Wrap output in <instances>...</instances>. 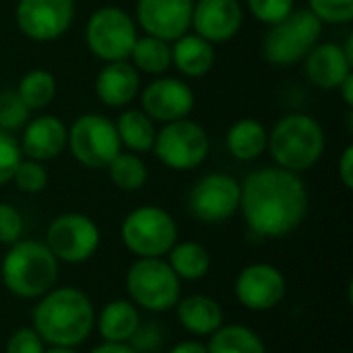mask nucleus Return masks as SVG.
Returning a JSON list of instances; mask_svg holds the SVG:
<instances>
[{
  "label": "nucleus",
  "instance_id": "obj_1",
  "mask_svg": "<svg viewBox=\"0 0 353 353\" xmlns=\"http://www.w3.org/2000/svg\"><path fill=\"white\" fill-rule=\"evenodd\" d=\"M240 209L250 232L261 238H283L306 219L308 190L298 174L263 168L240 186Z\"/></svg>",
  "mask_w": 353,
  "mask_h": 353
},
{
  "label": "nucleus",
  "instance_id": "obj_2",
  "mask_svg": "<svg viewBox=\"0 0 353 353\" xmlns=\"http://www.w3.org/2000/svg\"><path fill=\"white\" fill-rule=\"evenodd\" d=\"M91 300L77 288L50 290L33 308V331L52 347H77L93 331Z\"/></svg>",
  "mask_w": 353,
  "mask_h": 353
},
{
  "label": "nucleus",
  "instance_id": "obj_3",
  "mask_svg": "<svg viewBox=\"0 0 353 353\" xmlns=\"http://www.w3.org/2000/svg\"><path fill=\"white\" fill-rule=\"evenodd\" d=\"M0 275L10 294L35 300L54 290L58 279V261L46 244L19 240L6 252Z\"/></svg>",
  "mask_w": 353,
  "mask_h": 353
},
{
  "label": "nucleus",
  "instance_id": "obj_4",
  "mask_svg": "<svg viewBox=\"0 0 353 353\" xmlns=\"http://www.w3.org/2000/svg\"><path fill=\"white\" fill-rule=\"evenodd\" d=\"M327 147L323 126L306 114L283 116L269 132L267 149L277 168L300 174L314 168Z\"/></svg>",
  "mask_w": 353,
  "mask_h": 353
},
{
  "label": "nucleus",
  "instance_id": "obj_5",
  "mask_svg": "<svg viewBox=\"0 0 353 353\" xmlns=\"http://www.w3.org/2000/svg\"><path fill=\"white\" fill-rule=\"evenodd\" d=\"M269 27L263 39V56L275 66L302 62L323 33V23L310 8H294L285 19Z\"/></svg>",
  "mask_w": 353,
  "mask_h": 353
},
{
  "label": "nucleus",
  "instance_id": "obj_6",
  "mask_svg": "<svg viewBox=\"0 0 353 353\" xmlns=\"http://www.w3.org/2000/svg\"><path fill=\"white\" fill-rule=\"evenodd\" d=\"M122 242L139 259H161L178 242V228L168 211L145 205L126 215Z\"/></svg>",
  "mask_w": 353,
  "mask_h": 353
},
{
  "label": "nucleus",
  "instance_id": "obj_7",
  "mask_svg": "<svg viewBox=\"0 0 353 353\" xmlns=\"http://www.w3.org/2000/svg\"><path fill=\"white\" fill-rule=\"evenodd\" d=\"M132 302L151 312H165L178 304L180 277L161 259H139L126 275Z\"/></svg>",
  "mask_w": 353,
  "mask_h": 353
},
{
  "label": "nucleus",
  "instance_id": "obj_8",
  "mask_svg": "<svg viewBox=\"0 0 353 353\" xmlns=\"http://www.w3.org/2000/svg\"><path fill=\"white\" fill-rule=\"evenodd\" d=\"M153 151L157 159L176 172H188L199 168L211 151V141L199 122L188 118L168 122L155 134Z\"/></svg>",
  "mask_w": 353,
  "mask_h": 353
},
{
  "label": "nucleus",
  "instance_id": "obj_9",
  "mask_svg": "<svg viewBox=\"0 0 353 353\" xmlns=\"http://www.w3.org/2000/svg\"><path fill=\"white\" fill-rule=\"evenodd\" d=\"M66 147L72 157L89 170H105L122 151L116 126L101 114H83L68 128Z\"/></svg>",
  "mask_w": 353,
  "mask_h": 353
},
{
  "label": "nucleus",
  "instance_id": "obj_10",
  "mask_svg": "<svg viewBox=\"0 0 353 353\" xmlns=\"http://www.w3.org/2000/svg\"><path fill=\"white\" fill-rule=\"evenodd\" d=\"M137 37L139 33L134 19L118 6L97 8L89 17L85 29V39L91 54L103 62L128 60Z\"/></svg>",
  "mask_w": 353,
  "mask_h": 353
},
{
  "label": "nucleus",
  "instance_id": "obj_11",
  "mask_svg": "<svg viewBox=\"0 0 353 353\" xmlns=\"http://www.w3.org/2000/svg\"><path fill=\"white\" fill-rule=\"evenodd\" d=\"M46 246L56 261L70 265L85 263L99 248V228L83 213L58 215L46 232Z\"/></svg>",
  "mask_w": 353,
  "mask_h": 353
},
{
  "label": "nucleus",
  "instance_id": "obj_12",
  "mask_svg": "<svg viewBox=\"0 0 353 353\" xmlns=\"http://www.w3.org/2000/svg\"><path fill=\"white\" fill-rule=\"evenodd\" d=\"M188 209L203 223H223L240 209V184L228 174H207L192 186Z\"/></svg>",
  "mask_w": 353,
  "mask_h": 353
},
{
  "label": "nucleus",
  "instance_id": "obj_13",
  "mask_svg": "<svg viewBox=\"0 0 353 353\" xmlns=\"http://www.w3.org/2000/svg\"><path fill=\"white\" fill-rule=\"evenodd\" d=\"M19 31L33 41L62 37L74 21V0H19L14 8Z\"/></svg>",
  "mask_w": 353,
  "mask_h": 353
},
{
  "label": "nucleus",
  "instance_id": "obj_14",
  "mask_svg": "<svg viewBox=\"0 0 353 353\" xmlns=\"http://www.w3.org/2000/svg\"><path fill=\"white\" fill-rule=\"evenodd\" d=\"M192 6L194 0H137L134 23L145 35L176 41L190 29Z\"/></svg>",
  "mask_w": 353,
  "mask_h": 353
},
{
  "label": "nucleus",
  "instance_id": "obj_15",
  "mask_svg": "<svg viewBox=\"0 0 353 353\" xmlns=\"http://www.w3.org/2000/svg\"><path fill=\"white\" fill-rule=\"evenodd\" d=\"M143 112L153 122H174L188 118L194 110V91L188 83L172 77L155 79L141 93Z\"/></svg>",
  "mask_w": 353,
  "mask_h": 353
},
{
  "label": "nucleus",
  "instance_id": "obj_16",
  "mask_svg": "<svg viewBox=\"0 0 353 353\" xmlns=\"http://www.w3.org/2000/svg\"><path fill=\"white\" fill-rule=\"evenodd\" d=\"M288 292L285 277L271 265H250L236 279V296L248 310L267 312L275 308Z\"/></svg>",
  "mask_w": 353,
  "mask_h": 353
},
{
  "label": "nucleus",
  "instance_id": "obj_17",
  "mask_svg": "<svg viewBox=\"0 0 353 353\" xmlns=\"http://www.w3.org/2000/svg\"><path fill=\"white\" fill-rule=\"evenodd\" d=\"M244 23V10L238 0H196L192 6V23L196 35L211 43L234 39Z\"/></svg>",
  "mask_w": 353,
  "mask_h": 353
},
{
  "label": "nucleus",
  "instance_id": "obj_18",
  "mask_svg": "<svg viewBox=\"0 0 353 353\" xmlns=\"http://www.w3.org/2000/svg\"><path fill=\"white\" fill-rule=\"evenodd\" d=\"M68 128L56 116H37L25 124L23 139L19 141L23 155L35 161H50L66 149Z\"/></svg>",
  "mask_w": 353,
  "mask_h": 353
},
{
  "label": "nucleus",
  "instance_id": "obj_19",
  "mask_svg": "<svg viewBox=\"0 0 353 353\" xmlns=\"http://www.w3.org/2000/svg\"><path fill=\"white\" fill-rule=\"evenodd\" d=\"M306 77L308 81L325 91L337 89L350 74H352V62L347 60L343 48L339 43H316L308 54H306Z\"/></svg>",
  "mask_w": 353,
  "mask_h": 353
},
{
  "label": "nucleus",
  "instance_id": "obj_20",
  "mask_svg": "<svg viewBox=\"0 0 353 353\" xmlns=\"http://www.w3.org/2000/svg\"><path fill=\"white\" fill-rule=\"evenodd\" d=\"M141 89V74L128 60L105 62L95 79V95L108 108H124L134 101Z\"/></svg>",
  "mask_w": 353,
  "mask_h": 353
},
{
  "label": "nucleus",
  "instance_id": "obj_21",
  "mask_svg": "<svg viewBox=\"0 0 353 353\" xmlns=\"http://www.w3.org/2000/svg\"><path fill=\"white\" fill-rule=\"evenodd\" d=\"M172 64L186 77H205L215 64V48L196 33H184L172 46Z\"/></svg>",
  "mask_w": 353,
  "mask_h": 353
},
{
  "label": "nucleus",
  "instance_id": "obj_22",
  "mask_svg": "<svg viewBox=\"0 0 353 353\" xmlns=\"http://www.w3.org/2000/svg\"><path fill=\"white\" fill-rule=\"evenodd\" d=\"M269 130L263 122L254 118H242L234 122L228 130L225 145L234 159L238 161H254L267 151Z\"/></svg>",
  "mask_w": 353,
  "mask_h": 353
},
{
  "label": "nucleus",
  "instance_id": "obj_23",
  "mask_svg": "<svg viewBox=\"0 0 353 353\" xmlns=\"http://www.w3.org/2000/svg\"><path fill=\"white\" fill-rule=\"evenodd\" d=\"M178 321L192 335L205 337L223 325V310L209 296H190L178 304Z\"/></svg>",
  "mask_w": 353,
  "mask_h": 353
},
{
  "label": "nucleus",
  "instance_id": "obj_24",
  "mask_svg": "<svg viewBox=\"0 0 353 353\" xmlns=\"http://www.w3.org/2000/svg\"><path fill=\"white\" fill-rule=\"evenodd\" d=\"M139 325H141L139 310L134 308V304L126 300L110 302L101 310L97 321L99 333L108 343H128L134 331L139 329Z\"/></svg>",
  "mask_w": 353,
  "mask_h": 353
},
{
  "label": "nucleus",
  "instance_id": "obj_25",
  "mask_svg": "<svg viewBox=\"0 0 353 353\" xmlns=\"http://www.w3.org/2000/svg\"><path fill=\"white\" fill-rule=\"evenodd\" d=\"M120 145L130 149L132 153H147L155 143V122L143 110H126L114 122Z\"/></svg>",
  "mask_w": 353,
  "mask_h": 353
},
{
  "label": "nucleus",
  "instance_id": "obj_26",
  "mask_svg": "<svg viewBox=\"0 0 353 353\" xmlns=\"http://www.w3.org/2000/svg\"><path fill=\"white\" fill-rule=\"evenodd\" d=\"M128 58L132 60L130 64L139 72L163 74L172 66V46L165 39L143 35V37H137Z\"/></svg>",
  "mask_w": 353,
  "mask_h": 353
},
{
  "label": "nucleus",
  "instance_id": "obj_27",
  "mask_svg": "<svg viewBox=\"0 0 353 353\" xmlns=\"http://www.w3.org/2000/svg\"><path fill=\"white\" fill-rule=\"evenodd\" d=\"M207 353H267V347L254 331L240 325H221L211 335Z\"/></svg>",
  "mask_w": 353,
  "mask_h": 353
},
{
  "label": "nucleus",
  "instance_id": "obj_28",
  "mask_svg": "<svg viewBox=\"0 0 353 353\" xmlns=\"http://www.w3.org/2000/svg\"><path fill=\"white\" fill-rule=\"evenodd\" d=\"M170 254V267L180 279L196 281L203 279L209 273L211 267V256L205 246L199 242H182L174 244V248L168 252Z\"/></svg>",
  "mask_w": 353,
  "mask_h": 353
},
{
  "label": "nucleus",
  "instance_id": "obj_29",
  "mask_svg": "<svg viewBox=\"0 0 353 353\" xmlns=\"http://www.w3.org/2000/svg\"><path fill=\"white\" fill-rule=\"evenodd\" d=\"M14 91L21 97V101L27 105L29 112L43 110L56 97V79L52 72H48L43 68H35L21 77Z\"/></svg>",
  "mask_w": 353,
  "mask_h": 353
},
{
  "label": "nucleus",
  "instance_id": "obj_30",
  "mask_svg": "<svg viewBox=\"0 0 353 353\" xmlns=\"http://www.w3.org/2000/svg\"><path fill=\"white\" fill-rule=\"evenodd\" d=\"M105 170H108L110 180L114 182V186H118L120 190H126V192L143 188L147 178H149L145 161L139 157V153H132V151H128V153L120 151L110 161V165Z\"/></svg>",
  "mask_w": 353,
  "mask_h": 353
},
{
  "label": "nucleus",
  "instance_id": "obj_31",
  "mask_svg": "<svg viewBox=\"0 0 353 353\" xmlns=\"http://www.w3.org/2000/svg\"><path fill=\"white\" fill-rule=\"evenodd\" d=\"M48 170L43 168L41 161H35V159H21V163L17 165L14 174H12V180L14 186L21 190V192H27V194H37L41 190H46L48 186Z\"/></svg>",
  "mask_w": 353,
  "mask_h": 353
},
{
  "label": "nucleus",
  "instance_id": "obj_32",
  "mask_svg": "<svg viewBox=\"0 0 353 353\" xmlns=\"http://www.w3.org/2000/svg\"><path fill=\"white\" fill-rule=\"evenodd\" d=\"M29 110L21 101L14 89L0 91V130L12 132L23 128L29 122Z\"/></svg>",
  "mask_w": 353,
  "mask_h": 353
},
{
  "label": "nucleus",
  "instance_id": "obj_33",
  "mask_svg": "<svg viewBox=\"0 0 353 353\" xmlns=\"http://www.w3.org/2000/svg\"><path fill=\"white\" fill-rule=\"evenodd\" d=\"M308 8L321 23L343 25L353 21V0H308Z\"/></svg>",
  "mask_w": 353,
  "mask_h": 353
},
{
  "label": "nucleus",
  "instance_id": "obj_34",
  "mask_svg": "<svg viewBox=\"0 0 353 353\" xmlns=\"http://www.w3.org/2000/svg\"><path fill=\"white\" fill-rule=\"evenodd\" d=\"M23 159V151L12 132L0 130V186L12 180L17 165Z\"/></svg>",
  "mask_w": 353,
  "mask_h": 353
},
{
  "label": "nucleus",
  "instance_id": "obj_35",
  "mask_svg": "<svg viewBox=\"0 0 353 353\" xmlns=\"http://www.w3.org/2000/svg\"><path fill=\"white\" fill-rule=\"evenodd\" d=\"M296 0H246L248 10L265 25H275L294 10Z\"/></svg>",
  "mask_w": 353,
  "mask_h": 353
},
{
  "label": "nucleus",
  "instance_id": "obj_36",
  "mask_svg": "<svg viewBox=\"0 0 353 353\" xmlns=\"http://www.w3.org/2000/svg\"><path fill=\"white\" fill-rule=\"evenodd\" d=\"M23 234V217L17 207L8 203H0V244L12 246L21 240Z\"/></svg>",
  "mask_w": 353,
  "mask_h": 353
},
{
  "label": "nucleus",
  "instance_id": "obj_37",
  "mask_svg": "<svg viewBox=\"0 0 353 353\" xmlns=\"http://www.w3.org/2000/svg\"><path fill=\"white\" fill-rule=\"evenodd\" d=\"M161 341H163V335H161L157 325H153V323L143 325L141 323L139 329L134 331V335L130 337V347L137 353H151L159 350Z\"/></svg>",
  "mask_w": 353,
  "mask_h": 353
},
{
  "label": "nucleus",
  "instance_id": "obj_38",
  "mask_svg": "<svg viewBox=\"0 0 353 353\" xmlns=\"http://www.w3.org/2000/svg\"><path fill=\"white\" fill-rule=\"evenodd\" d=\"M6 353H43V341L33 329H19L6 341Z\"/></svg>",
  "mask_w": 353,
  "mask_h": 353
},
{
  "label": "nucleus",
  "instance_id": "obj_39",
  "mask_svg": "<svg viewBox=\"0 0 353 353\" xmlns=\"http://www.w3.org/2000/svg\"><path fill=\"white\" fill-rule=\"evenodd\" d=\"M339 178L343 182V186L347 190L353 188V147H345L343 155H341V161H339Z\"/></svg>",
  "mask_w": 353,
  "mask_h": 353
},
{
  "label": "nucleus",
  "instance_id": "obj_40",
  "mask_svg": "<svg viewBox=\"0 0 353 353\" xmlns=\"http://www.w3.org/2000/svg\"><path fill=\"white\" fill-rule=\"evenodd\" d=\"M91 353H137L128 343H103L99 347H95Z\"/></svg>",
  "mask_w": 353,
  "mask_h": 353
},
{
  "label": "nucleus",
  "instance_id": "obj_41",
  "mask_svg": "<svg viewBox=\"0 0 353 353\" xmlns=\"http://www.w3.org/2000/svg\"><path fill=\"white\" fill-rule=\"evenodd\" d=\"M170 353H207V345H203L199 341H182Z\"/></svg>",
  "mask_w": 353,
  "mask_h": 353
},
{
  "label": "nucleus",
  "instance_id": "obj_42",
  "mask_svg": "<svg viewBox=\"0 0 353 353\" xmlns=\"http://www.w3.org/2000/svg\"><path fill=\"white\" fill-rule=\"evenodd\" d=\"M337 91H341V97H343V101H345V105L352 110L353 108V72L337 87Z\"/></svg>",
  "mask_w": 353,
  "mask_h": 353
},
{
  "label": "nucleus",
  "instance_id": "obj_43",
  "mask_svg": "<svg viewBox=\"0 0 353 353\" xmlns=\"http://www.w3.org/2000/svg\"><path fill=\"white\" fill-rule=\"evenodd\" d=\"M43 353H77L72 347H52V350H48V352Z\"/></svg>",
  "mask_w": 353,
  "mask_h": 353
}]
</instances>
